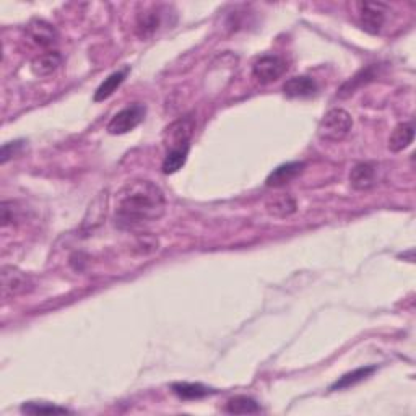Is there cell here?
Returning <instances> with one entry per match:
<instances>
[{"label":"cell","mask_w":416,"mask_h":416,"mask_svg":"<svg viewBox=\"0 0 416 416\" xmlns=\"http://www.w3.org/2000/svg\"><path fill=\"white\" fill-rule=\"evenodd\" d=\"M166 212V197L155 182L134 179L125 182L116 194V225L130 230L160 220Z\"/></svg>","instance_id":"obj_1"},{"label":"cell","mask_w":416,"mask_h":416,"mask_svg":"<svg viewBox=\"0 0 416 416\" xmlns=\"http://www.w3.org/2000/svg\"><path fill=\"white\" fill-rule=\"evenodd\" d=\"M352 127V116L342 108H333L319 123L317 135L324 141H340L349 134Z\"/></svg>","instance_id":"obj_2"},{"label":"cell","mask_w":416,"mask_h":416,"mask_svg":"<svg viewBox=\"0 0 416 416\" xmlns=\"http://www.w3.org/2000/svg\"><path fill=\"white\" fill-rule=\"evenodd\" d=\"M146 108L144 104L135 103L119 111L108 124V132L111 135H124L127 132L134 130L145 118Z\"/></svg>","instance_id":"obj_3"},{"label":"cell","mask_w":416,"mask_h":416,"mask_svg":"<svg viewBox=\"0 0 416 416\" xmlns=\"http://www.w3.org/2000/svg\"><path fill=\"white\" fill-rule=\"evenodd\" d=\"M288 70L286 60L280 55H262L252 65V75L257 82L272 83Z\"/></svg>","instance_id":"obj_4"},{"label":"cell","mask_w":416,"mask_h":416,"mask_svg":"<svg viewBox=\"0 0 416 416\" xmlns=\"http://www.w3.org/2000/svg\"><path fill=\"white\" fill-rule=\"evenodd\" d=\"M358 8H359V18H361V27L364 28V32L377 34L385 23L387 5L380 2H361L358 4Z\"/></svg>","instance_id":"obj_5"},{"label":"cell","mask_w":416,"mask_h":416,"mask_svg":"<svg viewBox=\"0 0 416 416\" xmlns=\"http://www.w3.org/2000/svg\"><path fill=\"white\" fill-rule=\"evenodd\" d=\"M32 288V280L27 273L18 270L17 267L5 265L2 268V291L5 296H18Z\"/></svg>","instance_id":"obj_6"},{"label":"cell","mask_w":416,"mask_h":416,"mask_svg":"<svg viewBox=\"0 0 416 416\" xmlns=\"http://www.w3.org/2000/svg\"><path fill=\"white\" fill-rule=\"evenodd\" d=\"M194 130H195V123L190 116L172 123L166 129V135L169 137V140H167V146L171 145V148H177V146H190L189 141L192 139V135H194Z\"/></svg>","instance_id":"obj_7"},{"label":"cell","mask_w":416,"mask_h":416,"mask_svg":"<svg viewBox=\"0 0 416 416\" xmlns=\"http://www.w3.org/2000/svg\"><path fill=\"white\" fill-rule=\"evenodd\" d=\"M377 169L373 163H359L349 172V184L354 190H369L375 186Z\"/></svg>","instance_id":"obj_8"},{"label":"cell","mask_w":416,"mask_h":416,"mask_svg":"<svg viewBox=\"0 0 416 416\" xmlns=\"http://www.w3.org/2000/svg\"><path fill=\"white\" fill-rule=\"evenodd\" d=\"M27 33L34 44L43 46V48L53 46L57 41V32H55V28L50 23L44 22V20H33L28 25Z\"/></svg>","instance_id":"obj_9"},{"label":"cell","mask_w":416,"mask_h":416,"mask_svg":"<svg viewBox=\"0 0 416 416\" xmlns=\"http://www.w3.org/2000/svg\"><path fill=\"white\" fill-rule=\"evenodd\" d=\"M304 169L303 161H293V163H285L278 166L277 169H273L270 174H268L265 184L268 187H282L291 182L293 179L301 174Z\"/></svg>","instance_id":"obj_10"},{"label":"cell","mask_w":416,"mask_h":416,"mask_svg":"<svg viewBox=\"0 0 416 416\" xmlns=\"http://www.w3.org/2000/svg\"><path fill=\"white\" fill-rule=\"evenodd\" d=\"M317 83L311 77H293L283 85V93L288 98H309L317 93Z\"/></svg>","instance_id":"obj_11"},{"label":"cell","mask_w":416,"mask_h":416,"mask_svg":"<svg viewBox=\"0 0 416 416\" xmlns=\"http://www.w3.org/2000/svg\"><path fill=\"white\" fill-rule=\"evenodd\" d=\"M60 64H62L60 53H57V50H46V53L36 55L32 60V72L36 77H49L59 69Z\"/></svg>","instance_id":"obj_12"},{"label":"cell","mask_w":416,"mask_h":416,"mask_svg":"<svg viewBox=\"0 0 416 416\" xmlns=\"http://www.w3.org/2000/svg\"><path fill=\"white\" fill-rule=\"evenodd\" d=\"M415 139V125L412 123H402L398 124L392 130V134L389 137V150L394 153L403 151L412 145Z\"/></svg>","instance_id":"obj_13"},{"label":"cell","mask_w":416,"mask_h":416,"mask_svg":"<svg viewBox=\"0 0 416 416\" xmlns=\"http://www.w3.org/2000/svg\"><path fill=\"white\" fill-rule=\"evenodd\" d=\"M265 208H267L268 215H272L275 218H288V216H291L293 213H296L298 204L290 194H278V195H273L272 199L267 200Z\"/></svg>","instance_id":"obj_14"},{"label":"cell","mask_w":416,"mask_h":416,"mask_svg":"<svg viewBox=\"0 0 416 416\" xmlns=\"http://www.w3.org/2000/svg\"><path fill=\"white\" fill-rule=\"evenodd\" d=\"M127 74H129V67H125L124 70H118V72L111 74L109 77L106 78L104 82L99 85V88L96 90V93H95V101H96V103H98V101L108 99L109 96L113 95L114 91L118 90L120 85H123V82H124L125 77H127Z\"/></svg>","instance_id":"obj_15"},{"label":"cell","mask_w":416,"mask_h":416,"mask_svg":"<svg viewBox=\"0 0 416 416\" xmlns=\"http://www.w3.org/2000/svg\"><path fill=\"white\" fill-rule=\"evenodd\" d=\"M258 412H261V405L246 395H237V397L228 400L226 403V413L231 415H254Z\"/></svg>","instance_id":"obj_16"},{"label":"cell","mask_w":416,"mask_h":416,"mask_svg":"<svg viewBox=\"0 0 416 416\" xmlns=\"http://www.w3.org/2000/svg\"><path fill=\"white\" fill-rule=\"evenodd\" d=\"M374 371H375V366H364V368L354 369L352 373L343 374L342 377L332 385L331 390H342V389L353 387V385H356L359 382H363L364 379H368Z\"/></svg>","instance_id":"obj_17"},{"label":"cell","mask_w":416,"mask_h":416,"mask_svg":"<svg viewBox=\"0 0 416 416\" xmlns=\"http://www.w3.org/2000/svg\"><path fill=\"white\" fill-rule=\"evenodd\" d=\"M190 146H177V148H169L166 158L163 161V172L165 174H174L186 165L187 155H189Z\"/></svg>","instance_id":"obj_18"},{"label":"cell","mask_w":416,"mask_h":416,"mask_svg":"<svg viewBox=\"0 0 416 416\" xmlns=\"http://www.w3.org/2000/svg\"><path fill=\"white\" fill-rule=\"evenodd\" d=\"M172 392H174L179 398H184V400H200L207 397V395L213 394L210 389L205 387V385L187 384V382L172 384Z\"/></svg>","instance_id":"obj_19"},{"label":"cell","mask_w":416,"mask_h":416,"mask_svg":"<svg viewBox=\"0 0 416 416\" xmlns=\"http://www.w3.org/2000/svg\"><path fill=\"white\" fill-rule=\"evenodd\" d=\"M160 27V13L158 12H141L137 17V34L140 38H148Z\"/></svg>","instance_id":"obj_20"},{"label":"cell","mask_w":416,"mask_h":416,"mask_svg":"<svg viewBox=\"0 0 416 416\" xmlns=\"http://www.w3.org/2000/svg\"><path fill=\"white\" fill-rule=\"evenodd\" d=\"M371 78H373V67H369L366 70H361V72L354 75V77L349 80V82H347L342 86V88H340L338 96H340V98H345V96L354 93V90H356L358 86H361L363 83L369 82Z\"/></svg>","instance_id":"obj_21"},{"label":"cell","mask_w":416,"mask_h":416,"mask_svg":"<svg viewBox=\"0 0 416 416\" xmlns=\"http://www.w3.org/2000/svg\"><path fill=\"white\" fill-rule=\"evenodd\" d=\"M22 412L28 415H64L69 413L67 410L62 407H55L53 403H34L28 402L22 405Z\"/></svg>","instance_id":"obj_22"},{"label":"cell","mask_w":416,"mask_h":416,"mask_svg":"<svg viewBox=\"0 0 416 416\" xmlns=\"http://www.w3.org/2000/svg\"><path fill=\"white\" fill-rule=\"evenodd\" d=\"M25 148V141L23 140H17V141H10V144H5L0 150V163L5 165L8 160L15 158L22 153Z\"/></svg>","instance_id":"obj_23"},{"label":"cell","mask_w":416,"mask_h":416,"mask_svg":"<svg viewBox=\"0 0 416 416\" xmlns=\"http://www.w3.org/2000/svg\"><path fill=\"white\" fill-rule=\"evenodd\" d=\"M13 202H2V205H0V212H2V226L7 228L10 223H13L15 218H17V215H15V208H13Z\"/></svg>","instance_id":"obj_24"}]
</instances>
